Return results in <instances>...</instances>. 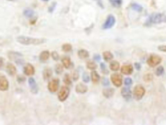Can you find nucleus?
<instances>
[{
    "instance_id": "25",
    "label": "nucleus",
    "mask_w": 166,
    "mask_h": 125,
    "mask_svg": "<svg viewBox=\"0 0 166 125\" xmlns=\"http://www.w3.org/2000/svg\"><path fill=\"white\" fill-rule=\"evenodd\" d=\"M109 67H110V69L112 71H117L119 70V67H120V64L117 61L113 60L110 63Z\"/></svg>"
},
{
    "instance_id": "8",
    "label": "nucleus",
    "mask_w": 166,
    "mask_h": 125,
    "mask_svg": "<svg viewBox=\"0 0 166 125\" xmlns=\"http://www.w3.org/2000/svg\"><path fill=\"white\" fill-rule=\"evenodd\" d=\"M110 80L112 84L117 88L121 86L123 84V77L119 73H115L110 76Z\"/></svg>"
},
{
    "instance_id": "26",
    "label": "nucleus",
    "mask_w": 166,
    "mask_h": 125,
    "mask_svg": "<svg viewBox=\"0 0 166 125\" xmlns=\"http://www.w3.org/2000/svg\"><path fill=\"white\" fill-rule=\"evenodd\" d=\"M86 67L88 70H96L97 68V65L95 62V61L88 60L86 62Z\"/></svg>"
},
{
    "instance_id": "19",
    "label": "nucleus",
    "mask_w": 166,
    "mask_h": 125,
    "mask_svg": "<svg viewBox=\"0 0 166 125\" xmlns=\"http://www.w3.org/2000/svg\"><path fill=\"white\" fill-rule=\"evenodd\" d=\"M62 64L66 69H69L71 66V60L69 56H63L61 59Z\"/></svg>"
},
{
    "instance_id": "13",
    "label": "nucleus",
    "mask_w": 166,
    "mask_h": 125,
    "mask_svg": "<svg viewBox=\"0 0 166 125\" xmlns=\"http://www.w3.org/2000/svg\"><path fill=\"white\" fill-rule=\"evenodd\" d=\"M5 70H6V71L8 75L11 77L14 76L17 73L16 67L15 66H14L12 63H8L6 65V67H5Z\"/></svg>"
},
{
    "instance_id": "35",
    "label": "nucleus",
    "mask_w": 166,
    "mask_h": 125,
    "mask_svg": "<svg viewBox=\"0 0 166 125\" xmlns=\"http://www.w3.org/2000/svg\"><path fill=\"white\" fill-rule=\"evenodd\" d=\"M100 68H101V70L103 73L105 74V75H108L109 73V71L106 68V66L105 64L103 63V62H101V63L100 64Z\"/></svg>"
},
{
    "instance_id": "12",
    "label": "nucleus",
    "mask_w": 166,
    "mask_h": 125,
    "mask_svg": "<svg viewBox=\"0 0 166 125\" xmlns=\"http://www.w3.org/2000/svg\"><path fill=\"white\" fill-rule=\"evenodd\" d=\"M134 71L133 66L131 64H125L123 65L121 67V73L125 75H131Z\"/></svg>"
},
{
    "instance_id": "45",
    "label": "nucleus",
    "mask_w": 166,
    "mask_h": 125,
    "mask_svg": "<svg viewBox=\"0 0 166 125\" xmlns=\"http://www.w3.org/2000/svg\"><path fill=\"white\" fill-rule=\"evenodd\" d=\"M15 62H16V63L18 65L21 66V65H23V64H24V60L22 59V58H20V59H18V60H16Z\"/></svg>"
},
{
    "instance_id": "5",
    "label": "nucleus",
    "mask_w": 166,
    "mask_h": 125,
    "mask_svg": "<svg viewBox=\"0 0 166 125\" xmlns=\"http://www.w3.org/2000/svg\"><path fill=\"white\" fill-rule=\"evenodd\" d=\"M162 58H161L159 55H150L149 59H147V63L150 67H154L159 65L161 62H162Z\"/></svg>"
},
{
    "instance_id": "30",
    "label": "nucleus",
    "mask_w": 166,
    "mask_h": 125,
    "mask_svg": "<svg viewBox=\"0 0 166 125\" xmlns=\"http://www.w3.org/2000/svg\"><path fill=\"white\" fill-rule=\"evenodd\" d=\"M73 47L70 44H64L62 45V50L66 53H68L72 51Z\"/></svg>"
},
{
    "instance_id": "48",
    "label": "nucleus",
    "mask_w": 166,
    "mask_h": 125,
    "mask_svg": "<svg viewBox=\"0 0 166 125\" xmlns=\"http://www.w3.org/2000/svg\"><path fill=\"white\" fill-rule=\"evenodd\" d=\"M36 20H37V18H31V20H30V23L31 25H34L35 24V23L36 22Z\"/></svg>"
},
{
    "instance_id": "44",
    "label": "nucleus",
    "mask_w": 166,
    "mask_h": 125,
    "mask_svg": "<svg viewBox=\"0 0 166 125\" xmlns=\"http://www.w3.org/2000/svg\"><path fill=\"white\" fill-rule=\"evenodd\" d=\"M158 49L162 52H164V53H166V45H159L158 47Z\"/></svg>"
},
{
    "instance_id": "11",
    "label": "nucleus",
    "mask_w": 166,
    "mask_h": 125,
    "mask_svg": "<svg viewBox=\"0 0 166 125\" xmlns=\"http://www.w3.org/2000/svg\"><path fill=\"white\" fill-rule=\"evenodd\" d=\"M23 73L27 76H32L35 73L34 67L31 64H27L23 67Z\"/></svg>"
},
{
    "instance_id": "21",
    "label": "nucleus",
    "mask_w": 166,
    "mask_h": 125,
    "mask_svg": "<svg viewBox=\"0 0 166 125\" xmlns=\"http://www.w3.org/2000/svg\"><path fill=\"white\" fill-rule=\"evenodd\" d=\"M77 55L81 59H86L90 56V53L86 49H80L77 52Z\"/></svg>"
},
{
    "instance_id": "34",
    "label": "nucleus",
    "mask_w": 166,
    "mask_h": 125,
    "mask_svg": "<svg viewBox=\"0 0 166 125\" xmlns=\"http://www.w3.org/2000/svg\"><path fill=\"white\" fill-rule=\"evenodd\" d=\"M143 80L146 82H150L153 80V75L150 73H148L143 76Z\"/></svg>"
},
{
    "instance_id": "22",
    "label": "nucleus",
    "mask_w": 166,
    "mask_h": 125,
    "mask_svg": "<svg viewBox=\"0 0 166 125\" xmlns=\"http://www.w3.org/2000/svg\"><path fill=\"white\" fill-rule=\"evenodd\" d=\"M100 79L101 77L99 75L98 73L95 70H93L91 72V80L92 81V82L94 83V84H97V83L99 82Z\"/></svg>"
},
{
    "instance_id": "7",
    "label": "nucleus",
    "mask_w": 166,
    "mask_h": 125,
    "mask_svg": "<svg viewBox=\"0 0 166 125\" xmlns=\"http://www.w3.org/2000/svg\"><path fill=\"white\" fill-rule=\"evenodd\" d=\"M60 85V80L59 79H53L51 81H49L48 84V91L51 93H54L58 91Z\"/></svg>"
},
{
    "instance_id": "24",
    "label": "nucleus",
    "mask_w": 166,
    "mask_h": 125,
    "mask_svg": "<svg viewBox=\"0 0 166 125\" xmlns=\"http://www.w3.org/2000/svg\"><path fill=\"white\" fill-rule=\"evenodd\" d=\"M103 59L105 60V61L109 62L113 59L114 55L110 51H104L103 53Z\"/></svg>"
},
{
    "instance_id": "17",
    "label": "nucleus",
    "mask_w": 166,
    "mask_h": 125,
    "mask_svg": "<svg viewBox=\"0 0 166 125\" xmlns=\"http://www.w3.org/2000/svg\"><path fill=\"white\" fill-rule=\"evenodd\" d=\"M115 90L112 88H106L103 90V95L106 98H110L114 95Z\"/></svg>"
},
{
    "instance_id": "37",
    "label": "nucleus",
    "mask_w": 166,
    "mask_h": 125,
    "mask_svg": "<svg viewBox=\"0 0 166 125\" xmlns=\"http://www.w3.org/2000/svg\"><path fill=\"white\" fill-rule=\"evenodd\" d=\"M51 55L52 59H53L55 61H58L60 59V56H59V53H57V52L55 51L52 52Z\"/></svg>"
},
{
    "instance_id": "2",
    "label": "nucleus",
    "mask_w": 166,
    "mask_h": 125,
    "mask_svg": "<svg viewBox=\"0 0 166 125\" xmlns=\"http://www.w3.org/2000/svg\"><path fill=\"white\" fill-rule=\"evenodd\" d=\"M166 23V15L162 13H153L150 15L144 25L145 27H150L154 24H160Z\"/></svg>"
},
{
    "instance_id": "49",
    "label": "nucleus",
    "mask_w": 166,
    "mask_h": 125,
    "mask_svg": "<svg viewBox=\"0 0 166 125\" xmlns=\"http://www.w3.org/2000/svg\"><path fill=\"white\" fill-rule=\"evenodd\" d=\"M41 1H42V2H48V1H49V0H41Z\"/></svg>"
},
{
    "instance_id": "3",
    "label": "nucleus",
    "mask_w": 166,
    "mask_h": 125,
    "mask_svg": "<svg viewBox=\"0 0 166 125\" xmlns=\"http://www.w3.org/2000/svg\"><path fill=\"white\" fill-rule=\"evenodd\" d=\"M145 94V89L142 85H136L134 88L133 96L136 101L141 100Z\"/></svg>"
},
{
    "instance_id": "39",
    "label": "nucleus",
    "mask_w": 166,
    "mask_h": 125,
    "mask_svg": "<svg viewBox=\"0 0 166 125\" xmlns=\"http://www.w3.org/2000/svg\"><path fill=\"white\" fill-rule=\"evenodd\" d=\"M101 84L103 86L107 87L109 85H110V82H109V80L106 77H103L101 79Z\"/></svg>"
},
{
    "instance_id": "23",
    "label": "nucleus",
    "mask_w": 166,
    "mask_h": 125,
    "mask_svg": "<svg viewBox=\"0 0 166 125\" xmlns=\"http://www.w3.org/2000/svg\"><path fill=\"white\" fill-rule=\"evenodd\" d=\"M23 16L25 18H27L28 19H31V18H33L34 17L35 12H34V11L33 9H25L23 10Z\"/></svg>"
},
{
    "instance_id": "20",
    "label": "nucleus",
    "mask_w": 166,
    "mask_h": 125,
    "mask_svg": "<svg viewBox=\"0 0 166 125\" xmlns=\"http://www.w3.org/2000/svg\"><path fill=\"white\" fill-rule=\"evenodd\" d=\"M52 75H53V70H52L51 68H45L44 71H43V73H42V76H43V79L44 80H48L49 79H51Z\"/></svg>"
},
{
    "instance_id": "10",
    "label": "nucleus",
    "mask_w": 166,
    "mask_h": 125,
    "mask_svg": "<svg viewBox=\"0 0 166 125\" xmlns=\"http://www.w3.org/2000/svg\"><path fill=\"white\" fill-rule=\"evenodd\" d=\"M9 82L5 75H0V91H5L9 90Z\"/></svg>"
},
{
    "instance_id": "6",
    "label": "nucleus",
    "mask_w": 166,
    "mask_h": 125,
    "mask_svg": "<svg viewBox=\"0 0 166 125\" xmlns=\"http://www.w3.org/2000/svg\"><path fill=\"white\" fill-rule=\"evenodd\" d=\"M116 23V18L114 17V16L112 14H109L105 23H103L102 26V29L104 30H107V29H110L114 27V25Z\"/></svg>"
},
{
    "instance_id": "38",
    "label": "nucleus",
    "mask_w": 166,
    "mask_h": 125,
    "mask_svg": "<svg viewBox=\"0 0 166 125\" xmlns=\"http://www.w3.org/2000/svg\"><path fill=\"white\" fill-rule=\"evenodd\" d=\"M56 2H53V3H52L51 4L50 6L49 7V8H48V12L53 13L55 11V10L56 9Z\"/></svg>"
},
{
    "instance_id": "46",
    "label": "nucleus",
    "mask_w": 166,
    "mask_h": 125,
    "mask_svg": "<svg viewBox=\"0 0 166 125\" xmlns=\"http://www.w3.org/2000/svg\"><path fill=\"white\" fill-rule=\"evenodd\" d=\"M134 67H135V68H136V70L137 71H139L142 68L141 64H140L139 63H138V62H136V63H134Z\"/></svg>"
},
{
    "instance_id": "32",
    "label": "nucleus",
    "mask_w": 166,
    "mask_h": 125,
    "mask_svg": "<svg viewBox=\"0 0 166 125\" xmlns=\"http://www.w3.org/2000/svg\"><path fill=\"white\" fill-rule=\"evenodd\" d=\"M164 68L163 66H159L157 67V70H156V75H157V77H160L162 76L164 73Z\"/></svg>"
},
{
    "instance_id": "41",
    "label": "nucleus",
    "mask_w": 166,
    "mask_h": 125,
    "mask_svg": "<svg viewBox=\"0 0 166 125\" xmlns=\"http://www.w3.org/2000/svg\"><path fill=\"white\" fill-rule=\"evenodd\" d=\"M16 80L18 83L21 84V83H23L26 80V78L23 75H18L16 78Z\"/></svg>"
},
{
    "instance_id": "1",
    "label": "nucleus",
    "mask_w": 166,
    "mask_h": 125,
    "mask_svg": "<svg viewBox=\"0 0 166 125\" xmlns=\"http://www.w3.org/2000/svg\"><path fill=\"white\" fill-rule=\"evenodd\" d=\"M16 40L18 43L24 45H38L46 42L47 40L45 38H31L25 36H19L16 38Z\"/></svg>"
},
{
    "instance_id": "43",
    "label": "nucleus",
    "mask_w": 166,
    "mask_h": 125,
    "mask_svg": "<svg viewBox=\"0 0 166 125\" xmlns=\"http://www.w3.org/2000/svg\"><path fill=\"white\" fill-rule=\"evenodd\" d=\"M93 59L95 62H100L101 60V56L99 54H96L93 55Z\"/></svg>"
},
{
    "instance_id": "29",
    "label": "nucleus",
    "mask_w": 166,
    "mask_h": 125,
    "mask_svg": "<svg viewBox=\"0 0 166 125\" xmlns=\"http://www.w3.org/2000/svg\"><path fill=\"white\" fill-rule=\"evenodd\" d=\"M55 73L57 75H60L62 73V72L64 71V66L63 65H62L60 64H57L55 66Z\"/></svg>"
},
{
    "instance_id": "15",
    "label": "nucleus",
    "mask_w": 166,
    "mask_h": 125,
    "mask_svg": "<svg viewBox=\"0 0 166 125\" xmlns=\"http://www.w3.org/2000/svg\"><path fill=\"white\" fill-rule=\"evenodd\" d=\"M7 55H8L9 59L10 60H14V61H16L20 58H22V57L23 56V55L21 53H20V52L14 51H9Z\"/></svg>"
},
{
    "instance_id": "47",
    "label": "nucleus",
    "mask_w": 166,
    "mask_h": 125,
    "mask_svg": "<svg viewBox=\"0 0 166 125\" xmlns=\"http://www.w3.org/2000/svg\"><path fill=\"white\" fill-rule=\"evenodd\" d=\"M3 64H4V59L0 56V70L2 68Z\"/></svg>"
},
{
    "instance_id": "50",
    "label": "nucleus",
    "mask_w": 166,
    "mask_h": 125,
    "mask_svg": "<svg viewBox=\"0 0 166 125\" xmlns=\"http://www.w3.org/2000/svg\"><path fill=\"white\" fill-rule=\"evenodd\" d=\"M8 1H13V0H8Z\"/></svg>"
},
{
    "instance_id": "14",
    "label": "nucleus",
    "mask_w": 166,
    "mask_h": 125,
    "mask_svg": "<svg viewBox=\"0 0 166 125\" xmlns=\"http://www.w3.org/2000/svg\"><path fill=\"white\" fill-rule=\"evenodd\" d=\"M88 90V88L83 83H79L75 86V91L79 94H85Z\"/></svg>"
},
{
    "instance_id": "36",
    "label": "nucleus",
    "mask_w": 166,
    "mask_h": 125,
    "mask_svg": "<svg viewBox=\"0 0 166 125\" xmlns=\"http://www.w3.org/2000/svg\"><path fill=\"white\" fill-rule=\"evenodd\" d=\"M72 79L74 81H77L79 79V72L78 70H75L72 73Z\"/></svg>"
},
{
    "instance_id": "28",
    "label": "nucleus",
    "mask_w": 166,
    "mask_h": 125,
    "mask_svg": "<svg viewBox=\"0 0 166 125\" xmlns=\"http://www.w3.org/2000/svg\"><path fill=\"white\" fill-rule=\"evenodd\" d=\"M109 2H110L112 6L115 8H119L123 3V0H109Z\"/></svg>"
},
{
    "instance_id": "27",
    "label": "nucleus",
    "mask_w": 166,
    "mask_h": 125,
    "mask_svg": "<svg viewBox=\"0 0 166 125\" xmlns=\"http://www.w3.org/2000/svg\"><path fill=\"white\" fill-rule=\"evenodd\" d=\"M131 7L132 8V10H135V11H136L138 12H142V10L143 9V7L141 5H139L138 3H133L131 4Z\"/></svg>"
},
{
    "instance_id": "4",
    "label": "nucleus",
    "mask_w": 166,
    "mask_h": 125,
    "mask_svg": "<svg viewBox=\"0 0 166 125\" xmlns=\"http://www.w3.org/2000/svg\"><path fill=\"white\" fill-rule=\"evenodd\" d=\"M70 93V90L67 86H62L60 88V91L58 93V99L60 102H64L65 101L67 98H68Z\"/></svg>"
},
{
    "instance_id": "42",
    "label": "nucleus",
    "mask_w": 166,
    "mask_h": 125,
    "mask_svg": "<svg viewBox=\"0 0 166 125\" xmlns=\"http://www.w3.org/2000/svg\"><path fill=\"white\" fill-rule=\"evenodd\" d=\"M93 1L96 2L97 4V5L100 8H101L102 9H105V6H104V3L103 2V0H93Z\"/></svg>"
},
{
    "instance_id": "16",
    "label": "nucleus",
    "mask_w": 166,
    "mask_h": 125,
    "mask_svg": "<svg viewBox=\"0 0 166 125\" xmlns=\"http://www.w3.org/2000/svg\"><path fill=\"white\" fill-rule=\"evenodd\" d=\"M132 91L128 87H124L121 90V94L122 97L126 99H129L132 97Z\"/></svg>"
},
{
    "instance_id": "31",
    "label": "nucleus",
    "mask_w": 166,
    "mask_h": 125,
    "mask_svg": "<svg viewBox=\"0 0 166 125\" xmlns=\"http://www.w3.org/2000/svg\"><path fill=\"white\" fill-rule=\"evenodd\" d=\"M63 82H64V84L66 85V86H70L71 85L72 82H71V78H70V76L69 74H65L64 77V79H63Z\"/></svg>"
},
{
    "instance_id": "40",
    "label": "nucleus",
    "mask_w": 166,
    "mask_h": 125,
    "mask_svg": "<svg viewBox=\"0 0 166 125\" xmlns=\"http://www.w3.org/2000/svg\"><path fill=\"white\" fill-rule=\"evenodd\" d=\"M124 83H125V85L128 86H131L132 84L133 81L131 78L127 77V78H125V79Z\"/></svg>"
},
{
    "instance_id": "18",
    "label": "nucleus",
    "mask_w": 166,
    "mask_h": 125,
    "mask_svg": "<svg viewBox=\"0 0 166 125\" xmlns=\"http://www.w3.org/2000/svg\"><path fill=\"white\" fill-rule=\"evenodd\" d=\"M50 56V53L49 51L48 50H45L42 51L40 55H39V60L41 62H45L46 61H48L49 59Z\"/></svg>"
},
{
    "instance_id": "33",
    "label": "nucleus",
    "mask_w": 166,
    "mask_h": 125,
    "mask_svg": "<svg viewBox=\"0 0 166 125\" xmlns=\"http://www.w3.org/2000/svg\"><path fill=\"white\" fill-rule=\"evenodd\" d=\"M82 81L85 83H88L90 80V77L87 72H84L82 75Z\"/></svg>"
},
{
    "instance_id": "9",
    "label": "nucleus",
    "mask_w": 166,
    "mask_h": 125,
    "mask_svg": "<svg viewBox=\"0 0 166 125\" xmlns=\"http://www.w3.org/2000/svg\"><path fill=\"white\" fill-rule=\"evenodd\" d=\"M28 84L29 86L31 91L34 94H37L39 91V88L36 80L33 77H29L28 80Z\"/></svg>"
}]
</instances>
